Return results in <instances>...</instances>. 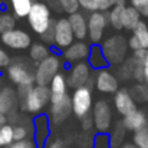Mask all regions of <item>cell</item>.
I'll list each match as a JSON object with an SVG mask.
<instances>
[{"mask_svg":"<svg viewBox=\"0 0 148 148\" xmlns=\"http://www.w3.org/2000/svg\"><path fill=\"white\" fill-rule=\"evenodd\" d=\"M73 42H75V36L72 33L68 17H59L55 22V27H53V46L62 52L68 46H71Z\"/></svg>","mask_w":148,"mask_h":148,"instance_id":"12","label":"cell"},{"mask_svg":"<svg viewBox=\"0 0 148 148\" xmlns=\"http://www.w3.org/2000/svg\"><path fill=\"white\" fill-rule=\"evenodd\" d=\"M132 143L138 148H148V125L145 128L134 132L132 135Z\"/></svg>","mask_w":148,"mask_h":148,"instance_id":"32","label":"cell"},{"mask_svg":"<svg viewBox=\"0 0 148 148\" xmlns=\"http://www.w3.org/2000/svg\"><path fill=\"white\" fill-rule=\"evenodd\" d=\"M140 22H141L140 12L137 9H134L132 6H125L124 13H122V27L132 32Z\"/></svg>","mask_w":148,"mask_h":148,"instance_id":"23","label":"cell"},{"mask_svg":"<svg viewBox=\"0 0 148 148\" xmlns=\"http://www.w3.org/2000/svg\"><path fill=\"white\" fill-rule=\"evenodd\" d=\"M124 135H125V128H124V127H122V124H121L119 127H116V128L114 130V132H112V134H109V141H111L112 148L121 147V145H122Z\"/></svg>","mask_w":148,"mask_h":148,"instance_id":"33","label":"cell"},{"mask_svg":"<svg viewBox=\"0 0 148 148\" xmlns=\"http://www.w3.org/2000/svg\"><path fill=\"white\" fill-rule=\"evenodd\" d=\"M19 103L17 92L12 88H3L0 91V115H7L14 111Z\"/></svg>","mask_w":148,"mask_h":148,"instance_id":"20","label":"cell"},{"mask_svg":"<svg viewBox=\"0 0 148 148\" xmlns=\"http://www.w3.org/2000/svg\"><path fill=\"white\" fill-rule=\"evenodd\" d=\"M86 63L89 65V68L92 71H99V69L109 68V65H108V62L103 56V52L101 49V45H91L89 55L86 58Z\"/></svg>","mask_w":148,"mask_h":148,"instance_id":"21","label":"cell"},{"mask_svg":"<svg viewBox=\"0 0 148 148\" xmlns=\"http://www.w3.org/2000/svg\"><path fill=\"white\" fill-rule=\"evenodd\" d=\"M12 59H10V55L6 52V49L3 46H0V69L3 68H7L10 65Z\"/></svg>","mask_w":148,"mask_h":148,"instance_id":"39","label":"cell"},{"mask_svg":"<svg viewBox=\"0 0 148 148\" xmlns=\"http://www.w3.org/2000/svg\"><path fill=\"white\" fill-rule=\"evenodd\" d=\"M108 27L106 13L94 12L88 14V38L89 45H101L105 36V30Z\"/></svg>","mask_w":148,"mask_h":148,"instance_id":"8","label":"cell"},{"mask_svg":"<svg viewBox=\"0 0 148 148\" xmlns=\"http://www.w3.org/2000/svg\"><path fill=\"white\" fill-rule=\"evenodd\" d=\"M92 119L94 128L98 134H109L112 128V106L106 99H98L92 106Z\"/></svg>","mask_w":148,"mask_h":148,"instance_id":"7","label":"cell"},{"mask_svg":"<svg viewBox=\"0 0 148 148\" xmlns=\"http://www.w3.org/2000/svg\"><path fill=\"white\" fill-rule=\"evenodd\" d=\"M91 79H92V69L89 68L86 60L71 65L68 75H66L68 86L72 89H76L81 86H88Z\"/></svg>","mask_w":148,"mask_h":148,"instance_id":"9","label":"cell"},{"mask_svg":"<svg viewBox=\"0 0 148 148\" xmlns=\"http://www.w3.org/2000/svg\"><path fill=\"white\" fill-rule=\"evenodd\" d=\"M6 73L7 78L10 79V82H13L17 88L19 86H25V88H30L35 85V73L29 63L25 60H14L10 62V65L6 68Z\"/></svg>","mask_w":148,"mask_h":148,"instance_id":"6","label":"cell"},{"mask_svg":"<svg viewBox=\"0 0 148 148\" xmlns=\"http://www.w3.org/2000/svg\"><path fill=\"white\" fill-rule=\"evenodd\" d=\"M30 131H29V127L25 125V124H17V125H13V140L14 141H23V140H27Z\"/></svg>","mask_w":148,"mask_h":148,"instance_id":"34","label":"cell"},{"mask_svg":"<svg viewBox=\"0 0 148 148\" xmlns=\"http://www.w3.org/2000/svg\"><path fill=\"white\" fill-rule=\"evenodd\" d=\"M16 27V17L10 12H0V35Z\"/></svg>","mask_w":148,"mask_h":148,"instance_id":"27","label":"cell"},{"mask_svg":"<svg viewBox=\"0 0 148 148\" xmlns=\"http://www.w3.org/2000/svg\"><path fill=\"white\" fill-rule=\"evenodd\" d=\"M94 86L102 95H114L119 89V79L109 68L99 69L94 76Z\"/></svg>","mask_w":148,"mask_h":148,"instance_id":"11","label":"cell"},{"mask_svg":"<svg viewBox=\"0 0 148 148\" xmlns=\"http://www.w3.org/2000/svg\"><path fill=\"white\" fill-rule=\"evenodd\" d=\"M32 131H33V143L36 148H45L50 137V121L48 115L39 114L32 121Z\"/></svg>","mask_w":148,"mask_h":148,"instance_id":"13","label":"cell"},{"mask_svg":"<svg viewBox=\"0 0 148 148\" xmlns=\"http://www.w3.org/2000/svg\"><path fill=\"white\" fill-rule=\"evenodd\" d=\"M122 127L127 130V131H132V132H137L143 128H145L148 125V116L147 114L141 109H137L134 111L132 114L127 115V116H122Z\"/></svg>","mask_w":148,"mask_h":148,"instance_id":"19","label":"cell"},{"mask_svg":"<svg viewBox=\"0 0 148 148\" xmlns=\"http://www.w3.org/2000/svg\"><path fill=\"white\" fill-rule=\"evenodd\" d=\"M62 58L58 53H50L48 58H45L42 62L36 63V68L33 71L35 73V85L39 86H49L50 81L60 72L62 69Z\"/></svg>","mask_w":148,"mask_h":148,"instance_id":"4","label":"cell"},{"mask_svg":"<svg viewBox=\"0 0 148 148\" xmlns=\"http://www.w3.org/2000/svg\"><path fill=\"white\" fill-rule=\"evenodd\" d=\"M75 40H85L88 38V16L84 12H76L68 16Z\"/></svg>","mask_w":148,"mask_h":148,"instance_id":"17","label":"cell"},{"mask_svg":"<svg viewBox=\"0 0 148 148\" xmlns=\"http://www.w3.org/2000/svg\"><path fill=\"white\" fill-rule=\"evenodd\" d=\"M13 141V125L9 122L0 125V148H7Z\"/></svg>","mask_w":148,"mask_h":148,"instance_id":"28","label":"cell"},{"mask_svg":"<svg viewBox=\"0 0 148 148\" xmlns=\"http://www.w3.org/2000/svg\"><path fill=\"white\" fill-rule=\"evenodd\" d=\"M144 82L148 85V55H147L145 62H144Z\"/></svg>","mask_w":148,"mask_h":148,"instance_id":"45","label":"cell"},{"mask_svg":"<svg viewBox=\"0 0 148 148\" xmlns=\"http://www.w3.org/2000/svg\"><path fill=\"white\" fill-rule=\"evenodd\" d=\"M49 92H50V103H58L62 99H65L69 94H68V82H66V75L59 72L49 84Z\"/></svg>","mask_w":148,"mask_h":148,"instance_id":"18","label":"cell"},{"mask_svg":"<svg viewBox=\"0 0 148 148\" xmlns=\"http://www.w3.org/2000/svg\"><path fill=\"white\" fill-rule=\"evenodd\" d=\"M26 19H27V23L32 32L39 36L46 33L56 22L52 17V10H50L49 4L45 1H35V0H33L32 9Z\"/></svg>","mask_w":148,"mask_h":148,"instance_id":"1","label":"cell"},{"mask_svg":"<svg viewBox=\"0 0 148 148\" xmlns=\"http://www.w3.org/2000/svg\"><path fill=\"white\" fill-rule=\"evenodd\" d=\"M132 69H134V60L132 58H128L125 59L119 68H118V79H122V81H131L132 79Z\"/></svg>","mask_w":148,"mask_h":148,"instance_id":"30","label":"cell"},{"mask_svg":"<svg viewBox=\"0 0 148 148\" xmlns=\"http://www.w3.org/2000/svg\"><path fill=\"white\" fill-rule=\"evenodd\" d=\"M92 148H112L109 141V134H97L94 138Z\"/></svg>","mask_w":148,"mask_h":148,"instance_id":"36","label":"cell"},{"mask_svg":"<svg viewBox=\"0 0 148 148\" xmlns=\"http://www.w3.org/2000/svg\"><path fill=\"white\" fill-rule=\"evenodd\" d=\"M125 0H121L116 6H114L111 10L106 12V19H108V26H111L115 30H122V13L125 9Z\"/></svg>","mask_w":148,"mask_h":148,"instance_id":"22","label":"cell"},{"mask_svg":"<svg viewBox=\"0 0 148 148\" xmlns=\"http://www.w3.org/2000/svg\"><path fill=\"white\" fill-rule=\"evenodd\" d=\"M7 148H36L33 140H23V141H13Z\"/></svg>","mask_w":148,"mask_h":148,"instance_id":"38","label":"cell"},{"mask_svg":"<svg viewBox=\"0 0 148 148\" xmlns=\"http://www.w3.org/2000/svg\"><path fill=\"white\" fill-rule=\"evenodd\" d=\"M71 114H72V105L69 95L58 103H49L48 118L50 121V125H60L71 116Z\"/></svg>","mask_w":148,"mask_h":148,"instance_id":"16","label":"cell"},{"mask_svg":"<svg viewBox=\"0 0 148 148\" xmlns=\"http://www.w3.org/2000/svg\"><path fill=\"white\" fill-rule=\"evenodd\" d=\"M10 1V7H12V14L16 19H25L27 17L33 0H9Z\"/></svg>","mask_w":148,"mask_h":148,"instance_id":"25","label":"cell"},{"mask_svg":"<svg viewBox=\"0 0 148 148\" xmlns=\"http://www.w3.org/2000/svg\"><path fill=\"white\" fill-rule=\"evenodd\" d=\"M127 42H128V49H131L132 52H134V50H138V49H143L141 43L138 42V39H137L134 35H131V36H130V39H128Z\"/></svg>","mask_w":148,"mask_h":148,"instance_id":"42","label":"cell"},{"mask_svg":"<svg viewBox=\"0 0 148 148\" xmlns=\"http://www.w3.org/2000/svg\"><path fill=\"white\" fill-rule=\"evenodd\" d=\"M46 148H68V147H66V144L62 140H53V141H50L48 144Z\"/></svg>","mask_w":148,"mask_h":148,"instance_id":"44","label":"cell"},{"mask_svg":"<svg viewBox=\"0 0 148 148\" xmlns=\"http://www.w3.org/2000/svg\"><path fill=\"white\" fill-rule=\"evenodd\" d=\"M71 105H72V114L78 119H82L86 115H89L92 112V106H94L92 88L81 86V88L73 89V92L71 95Z\"/></svg>","mask_w":148,"mask_h":148,"instance_id":"5","label":"cell"},{"mask_svg":"<svg viewBox=\"0 0 148 148\" xmlns=\"http://www.w3.org/2000/svg\"><path fill=\"white\" fill-rule=\"evenodd\" d=\"M132 35L138 39V42L141 43L143 49H148V25L145 22H140L137 25V27L132 30Z\"/></svg>","mask_w":148,"mask_h":148,"instance_id":"29","label":"cell"},{"mask_svg":"<svg viewBox=\"0 0 148 148\" xmlns=\"http://www.w3.org/2000/svg\"><path fill=\"white\" fill-rule=\"evenodd\" d=\"M52 1L56 3L62 12L68 13V16L79 12V1L78 0H52Z\"/></svg>","mask_w":148,"mask_h":148,"instance_id":"31","label":"cell"},{"mask_svg":"<svg viewBox=\"0 0 148 148\" xmlns=\"http://www.w3.org/2000/svg\"><path fill=\"white\" fill-rule=\"evenodd\" d=\"M121 0H101V6H99V12L106 13L108 10H111L114 6H116Z\"/></svg>","mask_w":148,"mask_h":148,"instance_id":"40","label":"cell"},{"mask_svg":"<svg viewBox=\"0 0 148 148\" xmlns=\"http://www.w3.org/2000/svg\"><path fill=\"white\" fill-rule=\"evenodd\" d=\"M130 6L137 9L141 14V17L148 19V0H130Z\"/></svg>","mask_w":148,"mask_h":148,"instance_id":"37","label":"cell"},{"mask_svg":"<svg viewBox=\"0 0 148 148\" xmlns=\"http://www.w3.org/2000/svg\"><path fill=\"white\" fill-rule=\"evenodd\" d=\"M89 48L91 45H88L85 40H75L71 46L62 50L60 58L63 62H68L71 65L78 62H85L89 55Z\"/></svg>","mask_w":148,"mask_h":148,"instance_id":"14","label":"cell"},{"mask_svg":"<svg viewBox=\"0 0 148 148\" xmlns=\"http://www.w3.org/2000/svg\"><path fill=\"white\" fill-rule=\"evenodd\" d=\"M78 1H79V9H82L88 14L94 12H99L101 0H78Z\"/></svg>","mask_w":148,"mask_h":148,"instance_id":"35","label":"cell"},{"mask_svg":"<svg viewBox=\"0 0 148 148\" xmlns=\"http://www.w3.org/2000/svg\"><path fill=\"white\" fill-rule=\"evenodd\" d=\"M147 55H148V49H138V50H134V52H132V56H131V58H132L135 62L144 63L145 59H147Z\"/></svg>","mask_w":148,"mask_h":148,"instance_id":"41","label":"cell"},{"mask_svg":"<svg viewBox=\"0 0 148 148\" xmlns=\"http://www.w3.org/2000/svg\"><path fill=\"white\" fill-rule=\"evenodd\" d=\"M119 148H138L134 143H125V144H122Z\"/></svg>","mask_w":148,"mask_h":148,"instance_id":"46","label":"cell"},{"mask_svg":"<svg viewBox=\"0 0 148 148\" xmlns=\"http://www.w3.org/2000/svg\"><path fill=\"white\" fill-rule=\"evenodd\" d=\"M81 122H82V128H84L85 131H89V130L94 128V119H92V115H91V114L86 115L85 118H82Z\"/></svg>","mask_w":148,"mask_h":148,"instance_id":"43","label":"cell"},{"mask_svg":"<svg viewBox=\"0 0 148 148\" xmlns=\"http://www.w3.org/2000/svg\"><path fill=\"white\" fill-rule=\"evenodd\" d=\"M0 42L3 46L13 50H26L33 43L30 33L23 29H17V27L0 35Z\"/></svg>","mask_w":148,"mask_h":148,"instance_id":"10","label":"cell"},{"mask_svg":"<svg viewBox=\"0 0 148 148\" xmlns=\"http://www.w3.org/2000/svg\"><path fill=\"white\" fill-rule=\"evenodd\" d=\"M101 49L103 52V56H105V59H106L109 66L121 65L127 59L128 42H127L125 36H122L119 33L111 35V36H108L106 39L102 40Z\"/></svg>","mask_w":148,"mask_h":148,"instance_id":"3","label":"cell"},{"mask_svg":"<svg viewBox=\"0 0 148 148\" xmlns=\"http://www.w3.org/2000/svg\"><path fill=\"white\" fill-rule=\"evenodd\" d=\"M50 103V92L48 86H39L33 85L26 95L22 99H19L20 108L32 115H39L42 114Z\"/></svg>","mask_w":148,"mask_h":148,"instance_id":"2","label":"cell"},{"mask_svg":"<svg viewBox=\"0 0 148 148\" xmlns=\"http://www.w3.org/2000/svg\"><path fill=\"white\" fill-rule=\"evenodd\" d=\"M134 101L138 102H148V85L147 84H134L130 89Z\"/></svg>","mask_w":148,"mask_h":148,"instance_id":"26","label":"cell"},{"mask_svg":"<svg viewBox=\"0 0 148 148\" xmlns=\"http://www.w3.org/2000/svg\"><path fill=\"white\" fill-rule=\"evenodd\" d=\"M7 122V118L4 116V115H0V125H3V124H6Z\"/></svg>","mask_w":148,"mask_h":148,"instance_id":"47","label":"cell"},{"mask_svg":"<svg viewBox=\"0 0 148 148\" xmlns=\"http://www.w3.org/2000/svg\"><path fill=\"white\" fill-rule=\"evenodd\" d=\"M114 108L115 111L121 115V116H127L130 114H132L134 111L138 109L137 102L134 101L132 95L130 94V89L127 88H119L115 94H114Z\"/></svg>","mask_w":148,"mask_h":148,"instance_id":"15","label":"cell"},{"mask_svg":"<svg viewBox=\"0 0 148 148\" xmlns=\"http://www.w3.org/2000/svg\"><path fill=\"white\" fill-rule=\"evenodd\" d=\"M27 50H29V58H30V60L35 62V63L42 62L45 58H48L50 53H52L50 46L46 45V43H43V42H33Z\"/></svg>","mask_w":148,"mask_h":148,"instance_id":"24","label":"cell"}]
</instances>
